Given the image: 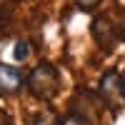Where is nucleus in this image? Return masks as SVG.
Returning <instances> with one entry per match:
<instances>
[{
    "mask_svg": "<svg viewBox=\"0 0 125 125\" xmlns=\"http://www.w3.org/2000/svg\"><path fill=\"white\" fill-rule=\"evenodd\" d=\"M28 88L35 93L38 98H55V93L60 90V78H58V70L53 65H38L28 78Z\"/></svg>",
    "mask_w": 125,
    "mask_h": 125,
    "instance_id": "obj_1",
    "label": "nucleus"
},
{
    "mask_svg": "<svg viewBox=\"0 0 125 125\" xmlns=\"http://www.w3.org/2000/svg\"><path fill=\"white\" fill-rule=\"evenodd\" d=\"M23 83H28L23 78V73L13 65H0V93L3 95H13L23 88Z\"/></svg>",
    "mask_w": 125,
    "mask_h": 125,
    "instance_id": "obj_2",
    "label": "nucleus"
},
{
    "mask_svg": "<svg viewBox=\"0 0 125 125\" xmlns=\"http://www.w3.org/2000/svg\"><path fill=\"white\" fill-rule=\"evenodd\" d=\"M93 38H95V43L103 45V48H110L113 45V40H115V30H113V23L105 18V15H100L93 20Z\"/></svg>",
    "mask_w": 125,
    "mask_h": 125,
    "instance_id": "obj_3",
    "label": "nucleus"
},
{
    "mask_svg": "<svg viewBox=\"0 0 125 125\" xmlns=\"http://www.w3.org/2000/svg\"><path fill=\"white\" fill-rule=\"evenodd\" d=\"M100 95H103L105 103H110V105L123 95V83H120V78L115 73H108V75L100 80Z\"/></svg>",
    "mask_w": 125,
    "mask_h": 125,
    "instance_id": "obj_4",
    "label": "nucleus"
},
{
    "mask_svg": "<svg viewBox=\"0 0 125 125\" xmlns=\"http://www.w3.org/2000/svg\"><path fill=\"white\" fill-rule=\"evenodd\" d=\"M13 55H15V60H20V62L28 60V58H30V43H28V40H18L15 48H13Z\"/></svg>",
    "mask_w": 125,
    "mask_h": 125,
    "instance_id": "obj_5",
    "label": "nucleus"
},
{
    "mask_svg": "<svg viewBox=\"0 0 125 125\" xmlns=\"http://www.w3.org/2000/svg\"><path fill=\"white\" fill-rule=\"evenodd\" d=\"M78 5H80L83 10H93V8L100 5V0H78Z\"/></svg>",
    "mask_w": 125,
    "mask_h": 125,
    "instance_id": "obj_6",
    "label": "nucleus"
},
{
    "mask_svg": "<svg viewBox=\"0 0 125 125\" xmlns=\"http://www.w3.org/2000/svg\"><path fill=\"white\" fill-rule=\"evenodd\" d=\"M35 125H55V118L53 115H38Z\"/></svg>",
    "mask_w": 125,
    "mask_h": 125,
    "instance_id": "obj_7",
    "label": "nucleus"
},
{
    "mask_svg": "<svg viewBox=\"0 0 125 125\" xmlns=\"http://www.w3.org/2000/svg\"><path fill=\"white\" fill-rule=\"evenodd\" d=\"M62 125H83V120L75 118V115H70V118H65V123H62Z\"/></svg>",
    "mask_w": 125,
    "mask_h": 125,
    "instance_id": "obj_8",
    "label": "nucleus"
},
{
    "mask_svg": "<svg viewBox=\"0 0 125 125\" xmlns=\"http://www.w3.org/2000/svg\"><path fill=\"white\" fill-rule=\"evenodd\" d=\"M120 83H123V98H125V75L120 78Z\"/></svg>",
    "mask_w": 125,
    "mask_h": 125,
    "instance_id": "obj_9",
    "label": "nucleus"
},
{
    "mask_svg": "<svg viewBox=\"0 0 125 125\" xmlns=\"http://www.w3.org/2000/svg\"><path fill=\"white\" fill-rule=\"evenodd\" d=\"M0 3H3V0H0Z\"/></svg>",
    "mask_w": 125,
    "mask_h": 125,
    "instance_id": "obj_10",
    "label": "nucleus"
},
{
    "mask_svg": "<svg viewBox=\"0 0 125 125\" xmlns=\"http://www.w3.org/2000/svg\"><path fill=\"white\" fill-rule=\"evenodd\" d=\"M123 25H125V23H123Z\"/></svg>",
    "mask_w": 125,
    "mask_h": 125,
    "instance_id": "obj_11",
    "label": "nucleus"
}]
</instances>
